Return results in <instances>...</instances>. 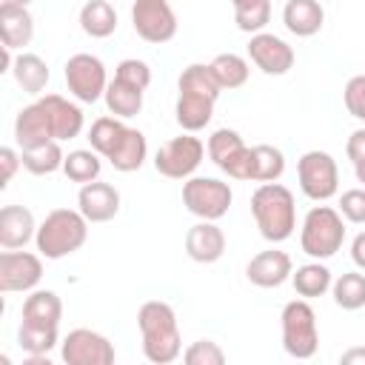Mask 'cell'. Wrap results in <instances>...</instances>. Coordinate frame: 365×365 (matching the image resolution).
Returning <instances> with one entry per match:
<instances>
[{"label":"cell","mask_w":365,"mask_h":365,"mask_svg":"<svg viewBox=\"0 0 365 365\" xmlns=\"http://www.w3.org/2000/svg\"><path fill=\"white\" fill-rule=\"evenodd\" d=\"M77 208L88 222H108L120 214V191L111 182H86L80 185Z\"/></svg>","instance_id":"16"},{"label":"cell","mask_w":365,"mask_h":365,"mask_svg":"<svg viewBox=\"0 0 365 365\" xmlns=\"http://www.w3.org/2000/svg\"><path fill=\"white\" fill-rule=\"evenodd\" d=\"M205 151L211 157V163L228 174L231 180H251V148L242 143L240 131L234 128H217L208 143Z\"/></svg>","instance_id":"10"},{"label":"cell","mask_w":365,"mask_h":365,"mask_svg":"<svg viewBox=\"0 0 365 365\" xmlns=\"http://www.w3.org/2000/svg\"><path fill=\"white\" fill-rule=\"evenodd\" d=\"M211 71H214V77H217V83H220L222 91H231V88L245 86V83H248V74H251L248 60L240 57V54H234V51L217 54V57L211 60Z\"/></svg>","instance_id":"34"},{"label":"cell","mask_w":365,"mask_h":365,"mask_svg":"<svg viewBox=\"0 0 365 365\" xmlns=\"http://www.w3.org/2000/svg\"><path fill=\"white\" fill-rule=\"evenodd\" d=\"M351 259H354V265L359 271H365V231H359L354 237V242H351Z\"/></svg>","instance_id":"45"},{"label":"cell","mask_w":365,"mask_h":365,"mask_svg":"<svg viewBox=\"0 0 365 365\" xmlns=\"http://www.w3.org/2000/svg\"><path fill=\"white\" fill-rule=\"evenodd\" d=\"M345 154H348V160H351L354 165L365 163V128L351 131V137H348V143H345Z\"/></svg>","instance_id":"44"},{"label":"cell","mask_w":365,"mask_h":365,"mask_svg":"<svg viewBox=\"0 0 365 365\" xmlns=\"http://www.w3.org/2000/svg\"><path fill=\"white\" fill-rule=\"evenodd\" d=\"M14 140L23 148H34V145H43V143H51L54 134H51V123L46 117V108L40 106V100L23 106L14 117Z\"/></svg>","instance_id":"19"},{"label":"cell","mask_w":365,"mask_h":365,"mask_svg":"<svg viewBox=\"0 0 365 365\" xmlns=\"http://www.w3.org/2000/svg\"><path fill=\"white\" fill-rule=\"evenodd\" d=\"M282 348L294 359H311L319 348V328H317V314L308 299H291L285 302L282 314Z\"/></svg>","instance_id":"5"},{"label":"cell","mask_w":365,"mask_h":365,"mask_svg":"<svg viewBox=\"0 0 365 365\" xmlns=\"http://www.w3.org/2000/svg\"><path fill=\"white\" fill-rule=\"evenodd\" d=\"M11 77H14V83H17L26 94L40 97V94L46 91V86H48V77H51V74H48V66H46V60H43L40 54L23 51V54H17V57H14Z\"/></svg>","instance_id":"26"},{"label":"cell","mask_w":365,"mask_h":365,"mask_svg":"<svg viewBox=\"0 0 365 365\" xmlns=\"http://www.w3.org/2000/svg\"><path fill=\"white\" fill-rule=\"evenodd\" d=\"M17 345L29 356H48V351L60 345V334H57V328H37V325L20 322V328H17Z\"/></svg>","instance_id":"38"},{"label":"cell","mask_w":365,"mask_h":365,"mask_svg":"<svg viewBox=\"0 0 365 365\" xmlns=\"http://www.w3.org/2000/svg\"><path fill=\"white\" fill-rule=\"evenodd\" d=\"M339 214L342 220L354 225H365V185L362 188H348L339 197Z\"/></svg>","instance_id":"42"},{"label":"cell","mask_w":365,"mask_h":365,"mask_svg":"<svg viewBox=\"0 0 365 365\" xmlns=\"http://www.w3.org/2000/svg\"><path fill=\"white\" fill-rule=\"evenodd\" d=\"M137 328L143 336V354L154 365H168L182 354V336L177 314L163 299H148L137 311Z\"/></svg>","instance_id":"1"},{"label":"cell","mask_w":365,"mask_h":365,"mask_svg":"<svg viewBox=\"0 0 365 365\" xmlns=\"http://www.w3.org/2000/svg\"><path fill=\"white\" fill-rule=\"evenodd\" d=\"M125 128H128V125H125L120 117H114V114L97 117V120L91 123V128H88V143H91V148H94L100 157H108V154L117 148V143L123 140Z\"/></svg>","instance_id":"35"},{"label":"cell","mask_w":365,"mask_h":365,"mask_svg":"<svg viewBox=\"0 0 365 365\" xmlns=\"http://www.w3.org/2000/svg\"><path fill=\"white\" fill-rule=\"evenodd\" d=\"M285 174V154L277 145H251V182H277Z\"/></svg>","instance_id":"30"},{"label":"cell","mask_w":365,"mask_h":365,"mask_svg":"<svg viewBox=\"0 0 365 365\" xmlns=\"http://www.w3.org/2000/svg\"><path fill=\"white\" fill-rule=\"evenodd\" d=\"M20 160H23V168L29 174H37V177H46V174H54V171H63V148H60V140H51V143H43V145H34V148H23L20 151Z\"/></svg>","instance_id":"31"},{"label":"cell","mask_w":365,"mask_h":365,"mask_svg":"<svg viewBox=\"0 0 365 365\" xmlns=\"http://www.w3.org/2000/svg\"><path fill=\"white\" fill-rule=\"evenodd\" d=\"M297 180L308 200L325 202L339 191V168L328 151L311 148L297 160Z\"/></svg>","instance_id":"7"},{"label":"cell","mask_w":365,"mask_h":365,"mask_svg":"<svg viewBox=\"0 0 365 365\" xmlns=\"http://www.w3.org/2000/svg\"><path fill=\"white\" fill-rule=\"evenodd\" d=\"M334 302L342 311H359L365 308V274L362 271H345L331 282Z\"/></svg>","instance_id":"33"},{"label":"cell","mask_w":365,"mask_h":365,"mask_svg":"<svg viewBox=\"0 0 365 365\" xmlns=\"http://www.w3.org/2000/svg\"><path fill=\"white\" fill-rule=\"evenodd\" d=\"M248 57H251V63L262 74H271V77L288 74L294 68V48L282 37H277L271 31L251 34V40H248Z\"/></svg>","instance_id":"14"},{"label":"cell","mask_w":365,"mask_h":365,"mask_svg":"<svg viewBox=\"0 0 365 365\" xmlns=\"http://www.w3.org/2000/svg\"><path fill=\"white\" fill-rule=\"evenodd\" d=\"M60 356L66 365H111L114 345L108 336L91 328H74L60 342Z\"/></svg>","instance_id":"12"},{"label":"cell","mask_w":365,"mask_h":365,"mask_svg":"<svg viewBox=\"0 0 365 365\" xmlns=\"http://www.w3.org/2000/svg\"><path fill=\"white\" fill-rule=\"evenodd\" d=\"M0 165H3V177H0V188H6L9 182H11V177H14V171L23 165V160H20V154L14 151V148H0Z\"/></svg>","instance_id":"43"},{"label":"cell","mask_w":365,"mask_h":365,"mask_svg":"<svg viewBox=\"0 0 365 365\" xmlns=\"http://www.w3.org/2000/svg\"><path fill=\"white\" fill-rule=\"evenodd\" d=\"M182 359H185V365H222L225 351L214 339H197L182 351Z\"/></svg>","instance_id":"39"},{"label":"cell","mask_w":365,"mask_h":365,"mask_svg":"<svg viewBox=\"0 0 365 365\" xmlns=\"http://www.w3.org/2000/svg\"><path fill=\"white\" fill-rule=\"evenodd\" d=\"M294 274V262L285 251L279 248H268V251H259L248 259L245 265V277L251 285L257 288H279L282 282H288Z\"/></svg>","instance_id":"15"},{"label":"cell","mask_w":365,"mask_h":365,"mask_svg":"<svg viewBox=\"0 0 365 365\" xmlns=\"http://www.w3.org/2000/svg\"><path fill=\"white\" fill-rule=\"evenodd\" d=\"M63 77H66L68 94L74 100H80V103H97L108 88V77H106L103 60L97 54H88V51L71 54L66 60Z\"/></svg>","instance_id":"9"},{"label":"cell","mask_w":365,"mask_h":365,"mask_svg":"<svg viewBox=\"0 0 365 365\" xmlns=\"http://www.w3.org/2000/svg\"><path fill=\"white\" fill-rule=\"evenodd\" d=\"M34 37V17L29 6L0 0V40L9 48H23Z\"/></svg>","instance_id":"20"},{"label":"cell","mask_w":365,"mask_h":365,"mask_svg":"<svg viewBox=\"0 0 365 365\" xmlns=\"http://www.w3.org/2000/svg\"><path fill=\"white\" fill-rule=\"evenodd\" d=\"M202 157H205V143L200 137H194L191 131H185L157 148L154 168H157V174H163L168 180H188L200 168Z\"/></svg>","instance_id":"8"},{"label":"cell","mask_w":365,"mask_h":365,"mask_svg":"<svg viewBox=\"0 0 365 365\" xmlns=\"http://www.w3.org/2000/svg\"><path fill=\"white\" fill-rule=\"evenodd\" d=\"M148 157V143H145V134L140 128H125L123 140L117 143V148L106 157L111 163L114 171H123V174H131V171H140L143 163Z\"/></svg>","instance_id":"25"},{"label":"cell","mask_w":365,"mask_h":365,"mask_svg":"<svg viewBox=\"0 0 365 365\" xmlns=\"http://www.w3.org/2000/svg\"><path fill=\"white\" fill-rule=\"evenodd\" d=\"M251 217L268 242H285L297 228V205L282 182H259L251 194Z\"/></svg>","instance_id":"2"},{"label":"cell","mask_w":365,"mask_h":365,"mask_svg":"<svg viewBox=\"0 0 365 365\" xmlns=\"http://www.w3.org/2000/svg\"><path fill=\"white\" fill-rule=\"evenodd\" d=\"M177 88L180 91H194V94H205V97H220V83L211 71V63H191L180 71V80H177Z\"/></svg>","instance_id":"37"},{"label":"cell","mask_w":365,"mask_h":365,"mask_svg":"<svg viewBox=\"0 0 365 365\" xmlns=\"http://www.w3.org/2000/svg\"><path fill=\"white\" fill-rule=\"evenodd\" d=\"M40 106L46 108V117L51 123V134L54 140H74L80 137L83 125H86V117H83V108L71 100H66L63 94H40L37 97Z\"/></svg>","instance_id":"17"},{"label":"cell","mask_w":365,"mask_h":365,"mask_svg":"<svg viewBox=\"0 0 365 365\" xmlns=\"http://www.w3.org/2000/svg\"><path fill=\"white\" fill-rule=\"evenodd\" d=\"M43 279V259L40 254L31 251H3L0 254V291L14 294V291H34Z\"/></svg>","instance_id":"13"},{"label":"cell","mask_w":365,"mask_h":365,"mask_svg":"<svg viewBox=\"0 0 365 365\" xmlns=\"http://www.w3.org/2000/svg\"><path fill=\"white\" fill-rule=\"evenodd\" d=\"M80 29L94 37V40H103V37H111L117 31V11L108 0H86L83 9H80Z\"/></svg>","instance_id":"28"},{"label":"cell","mask_w":365,"mask_h":365,"mask_svg":"<svg viewBox=\"0 0 365 365\" xmlns=\"http://www.w3.org/2000/svg\"><path fill=\"white\" fill-rule=\"evenodd\" d=\"M291 282H294V291L302 297V299H314V297H322L325 291H331V268L319 259L314 262H305L299 265L294 274H291Z\"/></svg>","instance_id":"29"},{"label":"cell","mask_w":365,"mask_h":365,"mask_svg":"<svg viewBox=\"0 0 365 365\" xmlns=\"http://www.w3.org/2000/svg\"><path fill=\"white\" fill-rule=\"evenodd\" d=\"M63 319V299L48 288H34L23 299V322L37 328H60Z\"/></svg>","instance_id":"23"},{"label":"cell","mask_w":365,"mask_h":365,"mask_svg":"<svg viewBox=\"0 0 365 365\" xmlns=\"http://www.w3.org/2000/svg\"><path fill=\"white\" fill-rule=\"evenodd\" d=\"M11 3H20V6H29L31 0H11Z\"/></svg>","instance_id":"48"},{"label":"cell","mask_w":365,"mask_h":365,"mask_svg":"<svg viewBox=\"0 0 365 365\" xmlns=\"http://www.w3.org/2000/svg\"><path fill=\"white\" fill-rule=\"evenodd\" d=\"M282 23L294 37H314L325 26V9L319 0H288L282 6Z\"/></svg>","instance_id":"22"},{"label":"cell","mask_w":365,"mask_h":365,"mask_svg":"<svg viewBox=\"0 0 365 365\" xmlns=\"http://www.w3.org/2000/svg\"><path fill=\"white\" fill-rule=\"evenodd\" d=\"M37 234L34 214L26 205H3L0 208V245L6 251L23 248Z\"/></svg>","instance_id":"21"},{"label":"cell","mask_w":365,"mask_h":365,"mask_svg":"<svg viewBox=\"0 0 365 365\" xmlns=\"http://www.w3.org/2000/svg\"><path fill=\"white\" fill-rule=\"evenodd\" d=\"M214 97H205V94H194V91H180L177 94V106H174V117H177V125L182 131H202L211 117H214Z\"/></svg>","instance_id":"24"},{"label":"cell","mask_w":365,"mask_h":365,"mask_svg":"<svg viewBox=\"0 0 365 365\" xmlns=\"http://www.w3.org/2000/svg\"><path fill=\"white\" fill-rule=\"evenodd\" d=\"M234 6V23L245 34L265 31L271 20V0H231Z\"/></svg>","instance_id":"36"},{"label":"cell","mask_w":365,"mask_h":365,"mask_svg":"<svg viewBox=\"0 0 365 365\" xmlns=\"http://www.w3.org/2000/svg\"><path fill=\"white\" fill-rule=\"evenodd\" d=\"M114 77L123 80V83H131V86H137V88H143V91L151 86V68H148L145 60H137V57L120 60L117 68H114Z\"/></svg>","instance_id":"40"},{"label":"cell","mask_w":365,"mask_h":365,"mask_svg":"<svg viewBox=\"0 0 365 365\" xmlns=\"http://www.w3.org/2000/svg\"><path fill=\"white\" fill-rule=\"evenodd\" d=\"M342 365H365V348H348L342 356H339Z\"/></svg>","instance_id":"46"},{"label":"cell","mask_w":365,"mask_h":365,"mask_svg":"<svg viewBox=\"0 0 365 365\" xmlns=\"http://www.w3.org/2000/svg\"><path fill=\"white\" fill-rule=\"evenodd\" d=\"M345 242V222L339 208L314 205L299 228V248L311 259H331Z\"/></svg>","instance_id":"4"},{"label":"cell","mask_w":365,"mask_h":365,"mask_svg":"<svg viewBox=\"0 0 365 365\" xmlns=\"http://www.w3.org/2000/svg\"><path fill=\"white\" fill-rule=\"evenodd\" d=\"M143 94H145L143 88L114 77V80H108V88H106L103 100H106L108 114H114L120 120H128V117H137L143 111Z\"/></svg>","instance_id":"27"},{"label":"cell","mask_w":365,"mask_h":365,"mask_svg":"<svg viewBox=\"0 0 365 365\" xmlns=\"http://www.w3.org/2000/svg\"><path fill=\"white\" fill-rule=\"evenodd\" d=\"M354 174H356V180L365 185V163H359V165H354Z\"/></svg>","instance_id":"47"},{"label":"cell","mask_w":365,"mask_h":365,"mask_svg":"<svg viewBox=\"0 0 365 365\" xmlns=\"http://www.w3.org/2000/svg\"><path fill=\"white\" fill-rule=\"evenodd\" d=\"M131 26L140 40L145 43H168L177 34V14L168 0H134L131 6Z\"/></svg>","instance_id":"11"},{"label":"cell","mask_w":365,"mask_h":365,"mask_svg":"<svg viewBox=\"0 0 365 365\" xmlns=\"http://www.w3.org/2000/svg\"><path fill=\"white\" fill-rule=\"evenodd\" d=\"M185 254L200 265L217 262L225 254V231L214 220H200L185 231Z\"/></svg>","instance_id":"18"},{"label":"cell","mask_w":365,"mask_h":365,"mask_svg":"<svg viewBox=\"0 0 365 365\" xmlns=\"http://www.w3.org/2000/svg\"><path fill=\"white\" fill-rule=\"evenodd\" d=\"M342 103H345V108H348L351 117H356L359 123H365V74H354L345 83Z\"/></svg>","instance_id":"41"},{"label":"cell","mask_w":365,"mask_h":365,"mask_svg":"<svg viewBox=\"0 0 365 365\" xmlns=\"http://www.w3.org/2000/svg\"><path fill=\"white\" fill-rule=\"evenodd\" d=\"M100 171H103V163H100V154L94 148H74L63 160V174L80 185L100 180Z\"/></svg>","instance_id":"32"},{"label":"cell","mask_w":365,"mask_h":365,"mask_svg":"<svg viewBox=\"0 0 365 365\" xmlns=\"http://www.w3.org/2000/svg\"><path fill=\"white\" fill-rule=\"evenodd\" d=\"M88 240V220L80 214V208H54L46 214V220L37 225L34 245L40 257L46 259H63L80 251Z\"/></svg>","instance_id":"3"},{"label":"cell","mask_w":365,"mask_h":365,"mask_svg":"<svg viewBox=\"0 0 365 365\" xmlns=\"http://www.w3.org/2000/svg\"><path fill=\"white\" fill-rule=\"evenodd\" d=\"M234 191L217 177H188L182 180V205L197 220H222L231 208Z\"/></svg>","instance_id":"6"}]
</instances>
